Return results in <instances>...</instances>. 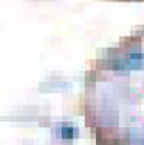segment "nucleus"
<instances>
[{"label": "nucleus", "instance_id": "obj_1", "mask_svg": "<svg viewBox=\"0 0 144 145\" xmlns=\"http://www.w3.org/2000/svg\"><path fill=\"white\" fill-rule=\"evenodd\" d=\"M77 134H78V130L73 126H63L60 129V136L64 140H73V138L77 137Z\"/></svg>", "mask_w": 144, "mask_h": 145}]
</instances>
